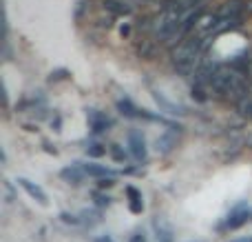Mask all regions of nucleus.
I'll list each match as a JSON object with an SVG mask.
<instances>
[{
    "mask_svg": "<svg viewBox=\"0 0 252 242\" xmlns=\"http://www.w3.org/2000/svg\"><path fill=\"white\" fill-rule=\"evenodd\" d=\"M128 147H130V156H133L137 162L146 160V142H144V136L139 131L128 133Z\"/></svg>",
    "mask_w": 252,
    "mask_h": 242,
    "instance_id": "nucleus-1",
    "label": "nucleus"
},
{
    "mask_svg": "<svg viewBox=\"0 0 252 242\" xmlns=\"http://www.w3.org/2000/svg\"><path fill=\"white\" fill-rule=\"evenodd\" d=\"M102 9H104L111 18H124L130 13V7L124 0H102Z\"/></svg>",
    "mask_w": 252,
    "mask_h": 242,
    "instance_id": "nucleus-2",
    "label": "nucleus"
},
{
    "mask_svg": "<svg viewBox=\"0 0 252 242\" xmlns=\"http://www.w3.org/2000/svg\"><path fill=\"white\" fill-rule=\"evenodd\" d=\"M89 127L93 133H104L111 127V118L100 111H89Z\"/></svg>",
    "mask_w": 252,
    "mask_h": 242,
    "instance_id": "nucleus-3",
    "label": "nucleus"
},
{
    "mask_svg": "<svg viewBox=\"0 0 252 242\" xmlns=\"http://www.w3.org/2000/svg\"><path fill=\"white\" fill-rule=\"evenodd\" d=\"M118 109H120V114H122V116H126V118H146V120H155V116L146 114L144 109H137V107H135L133 102H128V100H120V102H118Z\"/></svg>",
    "mask_w": 252,
    "mask_h": 242,
    "instance_id": "nucleus-4",
    "label": "nucleus"
},
{
    "mask_svg": "<svg viewBox=\"0 0 252 242\" xmlns=\"http://www.w3.org/2000/svg\"><path fill=\"white\" fill-rule=\"evenodd\" d=\"M84 173H87L89 178H97V180H106V178H113L115 171L109 167H104V164H95V162H89V164H82Z\"/></svg>",
    "mask_w": 252,
    "mask_h": 242,
    "instance_id": "nucleus-5",
    "label": "nucleus"
},
{
    "mask_svg": "<svg viewBox=\"0 0 252 242\" xmlns=\"http://www.w3.org/2000/svg\"><path fill=\"white\" fill-rule=\"evenodd\" d=\"M18 182H20V187L27 191V194L31 196V198L35 200V202H38V204H42V207H47V194H44V191L40 189L38 185H33V182H31V180H27V178H20V180H18Z\"/></svg>",
    "mask_w": 252,
    "mask_h": 242,
    "instance_id": "nucleus-6",
    "label": "nucleus"
},
{
    "mask_svg": "<svg viewBox=\"0 0 252 242\" xmlns=\"http://www.w3.org/2000/svg\"><path fill=\"white\" fill-rule=\"evenodd\" d=\"M84 169H82V164H71V167H66V169H62L60 171V178L62 180H66V182H71V185H80V182L84 180Z\"/></svg>",
    "mask_w": 252,
    "mask_h": 242,
    "instance_id": "nucleus-7",
    "label": "nucleus"
},
{
    "mask_svg": "<svg viewBox=\"0 0 252 242\" xmlns=\"http://www.w3.org/2000/svg\"><path fill=\"white\" fill-rule=\"evenodd\" d=\"M126 196H128V207L133 213H142L144 211V202H142V194H139L135 187H128L126 189Z\"/></svg>",
    "mask_w": 252,
    "mask_h": 242,
    "instance_id": "nucleus-8",
    "label": "nucleus"
},
{
    "mask_svg": "<svg viewBox=\"0 0 252 242\" xmlns=\"http://www.w3.org/2000/svg\"><path fill=\"white\" fill-rule=\"evenodd\" d=\"M175 145H177V138L173 133H164L161 138H157V151H161V154H168Z\"/></svg>",
    "mask_w": 252,
    "mask_h": 242,
    "instance_id": "nucleus-9",
    "label": "nucleus"
},
{
    "mask_svg": "<svg viewBox=\"0 0 252 242\" xmlns=\"http://www.w3.org/2000/svg\"><path fill=\"white\" fill-rule=\"evenodd\" d=\"M142 40V42H137V53L142 58H153L155 56V44L151 42V40L148 38H139Z\"/></svg>",
    "mask_w": 252,
    "mask_h": 242,
    "instance_id": "nucleus-10",
    "label": "nucleus"
},
{
    "mask_svg": "<svg viewBox=\"0 0 252 242\" xmlns=\"http://www.w3.org/2000/svg\"><path fill=\"white\" fill-rule=\"evenodd\" d=\"M87 154L91 156V158H100V156L106 154V147L100 145V142H91V145L87 147Z\"/></svg>",
    "mask_w": 252,
    "mask_h": 242,
    "instance_id": "nucleus-11",
    "label": "nucleus"
},
{
    "mask_svg": "<svg viewBox=\"0 0 252 242\" xmlns=\"http://www.w3.org/2000/svg\"><path fill=\"white\" fill-rule=\"evenodd\" d=\"M109 151H111V156H113L115 162H124V160H126V151H124L122 145H111Z\"/></svg>",
    "mask_w": 252,
    "mask_h": 242,
    "instance_id": "nucleus-12",
    "label": "nucleus"
},
{
    "mask_svg": "<svg viewBox=\"0 0 252 242\" xmlns=\"http://www.w3.org/2000/svg\"><path fill=\"white\" fill-rule=\"evenodd\" d=\"M95 202L100 204V207H109L111 204V198L109 196H102V194H95Z\"/></svg>",
    "mask_w": 252,
    "mask_h": 242,
    "instance_id": "nucleus-13",
    "label": "nucleus"
},
{
    "mask_svg": "<svg viewBox=\"0 0 252 242\" xmlns=\"http://www.w3.org/2000/svg\"><path fill=\"white\" fill-rule=\"evenodd\" d=\"M128 242H146V236H144L142 231H135V234L128 238Z\"/></svg>",
    "mask_w": 252,
    "mask_h": 242,
    "instance_id": "nucleus-14",
    "label": "nucleus"
},
{
    "mask_svg": "<svg viewBox=\"0 0 252 242\" xmlns=\"http://www.w3.org/2000/svg\"><path fill=\"white\" fill-rule=\"evenodd\" d=\"M60 218H62V220H64V222H71V225H78V222H80L78 218H75V216H69V213H62Z\"/></svg>",
    "mask_w": 252,
    "mask_h": 242,
    "instance_id": "nucleus-15",
    "label": "nucleus"
},
{
    "mask_svg": "<svg viewBox=\"0 0 252 242\" xmlns=\"http://www.w3.org/2000/svg\"><path fill=\"white\" fill-rule=\"evenodd\" d=\"M244 18H252V0H246V9H244Z\"/></svg>",
    "mask_w": 252,
    "mask_h": 242,
    "instance_id": "nucleus-16",
    "label": "nucleus"
},
{
    "mask_svg": "<svg viewBox=\"0 0 252 242\" xmlns=\"http://www.w3.org/2000/svg\"><path fill=\"white\" fill-rule=\"evenodd\" d=\"M120 34H122V38H128V36H130V25L122 27V29H120Z\"/></svg>",
    "mask_w": 252,
    "mask_h": 242,
    "instance_id": "nucleus-17",
    "label": "nucleus"
},
{
    "mask_svg": "<svg viewBox=\"0 0 252 242\" xmlns=\"http://www.w3.org/2000/svg\"><path fill=\"white\" fill-rule=\"evenodd\" d=\"M232 242H252V236H246V238H239V240H232Z\"/></svg>",
    "mask_w": 252,
    "mask_h": 242,
    "instance_id": "nucleus-18",
    "label": "nucleus"
},
{
    "mask_svg": "<svg viewBox=\"0 0 252 242\" xmlns=\"http://www.w3.org/2000/svg\"><path fill=\"white\" fill-rule=\"evenodd\" d=\"M95 242H113V240H111V238H109V236H102V238H97Z\"/></svg>",
    "mask_w": 252,
    "mask_h": 242,
    "instance_id": "nucleus-19",
    "label": "nucleus"
}]
</instances>
